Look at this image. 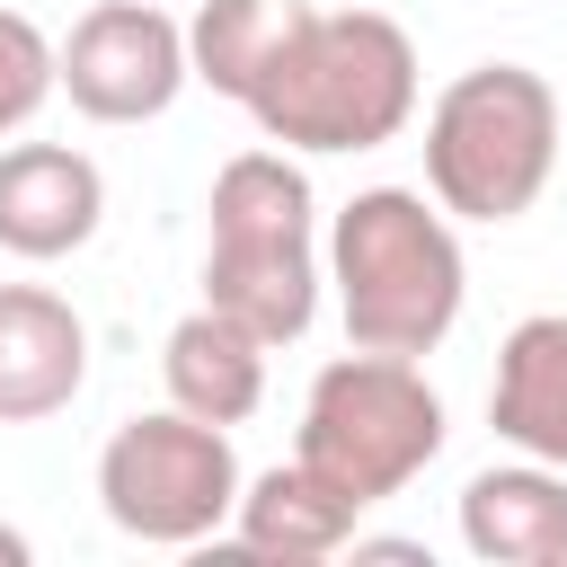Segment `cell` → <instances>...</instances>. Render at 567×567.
<instances>
[{
	"instance_id": "cell-3",
	"label": "cell",
	"mask_w": 567,
	"mask_h": 567,
	"mask_svg": "<svg viewBox=\"0 0 567 567\" xmlns=\"http://www.w3.org/2000/svg\"><path fill=\"white\" fill-rule=\"evenodd\" d=\"M204 301L230 310L239 328H257L266 346L310 337L319 319V284H328V248H319V204L292 151H239L213 177L204 204Z\"/></svg>"
},
{
	"instance_id": "cell-13",
	"label": "cell",
	"mask_w": 567,
	"mask_h": 567,
	"mask_svg": "<svg viewBox=\"0 0 567 567\" xmlns=\"http://www.w3.org/2000/svg\"><path fill=\"white\" fill-rule=\"evenodd\" d=\"M354 523H363V505L337 478H319L301 452L257 470L230 514L239 549H257V558H337V549H354Z\"/></svg>"
},
{
	"instance_id": "cell-10",
	"label": "cell",
	"mask_w": 567,
	"mask_h": 567,
	"mask_svg": "<svg viewBox=\"0 0 567 567\" xmlns=\"http://www.w3.org/2000/svg\"><path fill=\"white\" fill-rule=\"evenodd\" d=\"M461 549L487 567H558L567 558V470L496 461L461 487Z\"/></svg>"
},
{
	"instance_id": "cell-2",
	"label": "cell",
	"mask_w": 567,
	"mask_h": 567,
	"mask_svg": "<svg viewBox=\"0 0 567 567\" xmlns=\"http://www.w3.org/2000/svg\"><path fill=\"white\" fill-rule=\"evenodd\" d=\"M416 115V44L381 9H310L275 71L248 89V124L275 151H381Z\"/></svg>"
},
{
	"instance_id": "cell-1",
	"label": "cell",
	"mask_w": 567,
	"mask_h": 567,
	"mask_svg": "<svg viewBox=\"0 0 567 567\" xmlns=\"http://www.w3.org/2000/svg\"><path fill=\"white\" fill-rule=\"evenodd\" d=\"M328 284L346 346L372 354H434L461 328L470 301V257L452 213L425 186H363L328 221Z\"/></svg>"
},
{
	"instance_id": "cell-5",
	"label": "cell",
	"mask_w": 567,
	"mask_h": 567,
	"mask_svg": "<svg viewBox=\"0 0 567 567\" xmlns=\"http://www.w3.org/2000/svg\"><path fill=\"white\" fill-rule=\"evenodd\" d=\"M292 452L319 478H337L354 505H381V496H399L443 452V399H434V381H425L416 354L354 346V354L319 363V381L301 399Z\"/></svg>"
},
{
	"instance_id": "cell-8",
	"label": "cell",
	"mask_w": 567,
	"mask_h": 567,
	"mask_svg": "<svg viewBox=\"0 0 567 567\" xmlns=\"http://www.w3.org/2000/svg\"><path fill=\"white\" fill-rule=\"evenodd\" d=\"M106 221V177L71 142H9L0 151V248L27 266H53L89 248Z\"/></svg>"
},
{
	"instance_id": "cell-12",
	"label": "cell",
	"mask_w": 567,
	"mask_h": 567,
	"mask_svg": "<svg viewBox=\"0 0 567 567\" xmlns=\"http://www.w3.org/2000/svg\"><path fill=\"white\" fill-rule=\"evenodd\" d=\"M487 425H496L514 452L567 470V310H532V319H514V337L496 346Z\"/></svg>"
},
{
	"instance_id": "cell-9",
	"label": "cell",
	"mask_w": 567,
	"mask_h": 567,
	"mask_svg": "<svg viewBox=\"0 0 567 567\" xmlns=\"http://www.w3.org/2000/svg\"><path fill=\"white\" fill-rule=\"evenodd\" d=\"M89 381V328L44 284H0V425H44Z\"/></svg>"
},
{
	"instance_id": "cell-4",
	"label": "cell",
	"mask_w": 567,
	"mask_h": 567,
	"mask_svg": "<svg viewBox=\"0 0 567 567\" xmlns=\"http://www.w3.org/2000/svg\"><path fill=\"white\" fill-rule=\"evenodd\" d=\"M567 106L532 62H478L425 106V195L452 221H523L558 168Z\"/></svg>"
},
{
	"instance_id": "cell-11",
	"label": "cell",
	"mask_w": 567,
	"mask_h": 567,
	"mask_svg": "<svg viewBox=\"0 0 567 567\" xmlns=\"http://www.w3.org/2000/svg\"><path fill=\"white\" fill-rule=\"evenodd\" d=\"M266 337L257 328H239L230 310H213V301H195L177 328H168V346H159V381H168V408H186V416H204V425H248L257 408H266Z\"/></svg>"
},
{
	"instance_id": "cell-16",
	"label": "cell",
	"mask_w": 567,
	"mask_h": 567,
	"mask_svg": "<svg viewBox=\"0 0 567 567\" xmlns=\"http://www.w3.org/2000/svg\"><path fill=\"white\" fill-rule=\"evenodd\" d=\"M27 558H35V540H27V532H9V523H0V567H27Z\"/></svg>"
},
{
	"instance_id": "cell-15",
	"label": "cell",
	"mask_w": 567,
	"mask_h": 567,
	"mask_svg": "<svg viewBox=\"0 0 567 567\" xmlns=\"http://www.w3.org/2000/svg\"><path fill=\"white\" fill-rule=\"evenodd\" d=\"M53 89H62V44H53L27 9H0V142L27 133Z\"/></svg>"
},
{
	"instance_id": "cell-6",
	"label": "cell",
	"mask_w": 567,
	"mask_h": 567,
	"mask_svg": "<svg viewBox=\"0 0 567 567\" xmlns=\"http://www.w3.org/2000/svg\"><path fill=\"white\" fill-rule=\"evenodd\" d=\"M239 452H230V425H204L186 408H159V416H124L97 452V505L124 540H151V549H195L213 540L230 514H239Z\"/></svg>"
},
{
	"instance_id": "cell-14",
	"label": "cell",
	"mask_w": 567,
	"mask_h": 567,
	"mask_svg": "<svg viewBox=\"0 0 567 567\" xmlns=\"http://www.w3.org/2000/svg\"><path fill=\"white\" fill-rule=\"evenodd\" d=\"M301 18H310V0H195L186 62H195V80L213 97H239L248 106V89L275 71V53L301 35Z\"/></svg>"
},
{
	"instance_id": "cell-7",
	"label": "cell",
	"mask_w": 567,
	"mask_h": 567,
	"mask_svg": "<svg viewBox=\"0 0 567 567\" xmlns=\"http://www.w3.org/2000/svg\"><path fill=\"white\" fill-rule=\"evenodd\" d=\"M186 80H195L186 27L159 0H97L62 35V97L89 124H151L177 106Z\"/></svg>"
}]
</instances>
